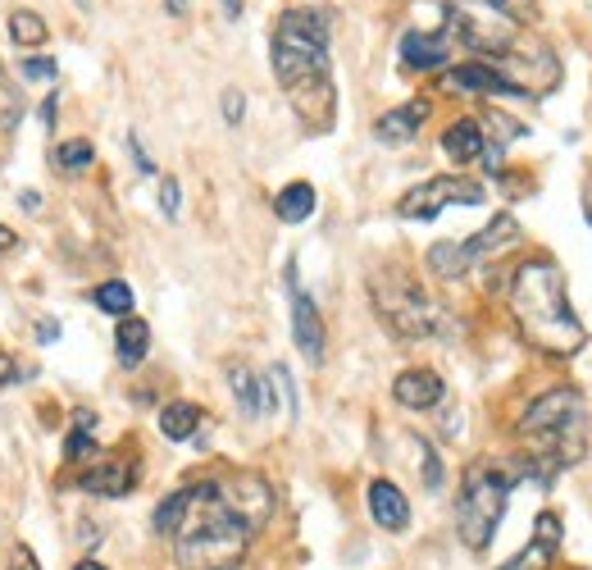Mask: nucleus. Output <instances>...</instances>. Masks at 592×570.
<instances>
[{"label": "nucleus", "mask_w": 592, "mask_h": 570, "mask_svg": "<svg viewBox=\"0 0 592 570\" xmlns=\"http://www.w3.org/2000/svg\"><path fill=\"white\" fill-rule=\"evenodd\" d=\"M506 302H511L515 328L524 334L528 347H538V351L566 361V356H579V347L588 343V328L570 306L566 275H560L556 260H547V256L524 260L511 275Z\"/></svg>", "instance_id": "f257e3e1"}, {"label": "nucleus", "mask_w": 592, "mask_h": 570, "mask_svg": "<svg viewBox=\"0 0 592 570\" xmlns=\"http://www.w3.org/2000/svg\"><path fill=\"white\" fill-rule=\"evenodd\" d=\"M182 512L174 525V561L182 570H237L252 548V525H246L214 479L192 489H178Z\"/></svg>", "instance_id": "f03ea898"}, {"label": "nucleus", "mask_w": 592, "mask_h": 570, "mask_svg": "<svg viewBox=\"0 0 592 570\" xmlns=\"http://www.w3.org/2000/svg\"><path fill=\"white\" fill-rule=\"evenodd\" d=\"M328 37H333V23L324 10H283L273 27V78L288 87V97L297 105V114L305 119L310 101H320L324 114H333V82H328Z\"/></svg>", "instance_id": "7ed1b4c3"}, {"label": "nucleus", "mask_w": 592, "mask_h": 570, "mask_svg": "<svg viewBox=\"0 0 592 570\" xmlns=\"http://www.w3.org/2000/svg\"><path fill=\"white\" fill-rule=\"evenodd\" d=\"M524 474V457L520 461H474L460 479V498H456V529H460V544L483 552L492 544L496 525L506 516V502L511 489L520 484Z\"/></svg>", "instance_id": "20e7f679"}, {"label": "nucleus", "mask_w": 592, "mask_h": 570, "mask_svg": "<svg viewBox=\"0 0 592 570\" xmlns=\"http://www.w3.org/2000/svg\"><path fill=\"white\" fill-rule=\"evenodd\" d=\"M520 434L547 447V461L570 466L574 452H583V393L574 383H556L520 415Z\"/></svg>", "instance_id": "39448f33"}, {"label": "nucleus", "mask_w": 592, "mask_h": 570, "mask_svg": "<svg viewBox=\"0 0 592 570\" xmlns=\"http://www.w3.org/2000/svg\"><path fill=\"white\" fill-rule=\"evenodd\" d=\"M373 311L392 328L396 338H428L438 328V306L428 302V292L411 275H379L369 283Z\"/></svg>", "instance_id": "423d86ee"}, {"label": "nucleus", "mask_w": 592, "mask_h": 570, "mask_svg": "<svg viewBox=\"0 0 592 570\" xmlns=\"http://www.w3.org/2000/svg\"><path fill=\"white\" fill-rule=\"evenodd\" d=\"M447 23H451V33H456L465 46L479 51V55H488V59H492V55H506V51L520 42V27H515L511 19L474 5V0H451V5H447Z\"/></svg>", "instance_id": "0eeeda50"}, {"label": "nucleus", "mask_w": 592, "mask_h": 570, "mask_svg": "<svg viewBox=\"0 0 592 570\" xmlns=\"http://www.w3.org/2000/svg\"><path fill=\"white\" fill-rule=\"evenodd\" d=\"M447 205H483V183L460 178V174H438V178H428V183H420L401 197L396 215L401 220H438Z\"/></svg>", "instance_id": "6e6552de"}, {"label": "nucleus", "mask_w": 592, "mask_h": 570, "mask_svg": "<svg viewBox=\"0 0 592 570\" xmlns=\"http://www.w3.org/2000/svg\"><path fill=\"white\" fill-rule=\"evenodd\" d=\"M214 484H220V493L228 498V506L233 512L252 525V534L256 529H265V521H269V512H273V489L265 484L260 474H228V479H214Z\"/></svg>", "instance_id": "1a4fd4ad"}, {"label": "nucleus", "mask_w": 592, "mask_h": 570, "mask_svg": "<svg viewBox=\"0 0 592 570\" xmlns=\"http://www.w3.org/2000/svg\"><path fill=\"white\" fill-rule=\"evenodd\" d=\"M288 292H292V338H297V351L305 356L310 366H320V361H324V315H320V306L301 292L297 265H288Z\"/></svg>", "instance_id": "9d476101"}, {"label": "nucleus", "mask_w": 592, "mask_h": 570, "mask_svg": "<svg viewBox=\"0 0 592 570\" xmlns=\"http://www.w3.org/2000/svg\"><path fill=\"white\" fill-rule=\"evenodd\" d=\"M438 87L443 92H465V97H520L488 59H465V65H456L438 78Z\"/></svg>", "instance_id": "9b49d317"}, {"label": "nucleus", "mask_w": 592, "mask_h": 570, "mask_svg": "<svg viewBox=\"0 0 592 570\" xmlns=\"http://www.w3.org/2000/svg\"><path fill=\"white\" fill-rule=\"evenodd\" d=\"M137 484V474L129 461H119V457H101V461H91L82 474H78V489L91 493V498H123Z\"/></svg>", "instance_id": "f8f14e48"}, {"label": "nucleus", "mask_w": 592, "mask_h": 570, "mask_svg": "<svg viewBox=\"0 0 592 570\" xmlns=\"http://www.w3.org/2000/svg\"><path fill=\"white\" fill-rule=\"evenodd\" d=\"M443 393H447V383L433 370H401L396 383H392V398L406 411H433L443 402Z\"/></svg>", "instance_id": "ddd939ff"}, {"label": "nucleus", "mask_w": 592, "mask_h": 570, "mask_svg": "<svg viewBox=\"0 0 592 570\" xmlns=\"http://www.w3.org/2000/svg\"><path fill=\"white\" fill-rule=\"evenodd\" d=\"M556 552H560V521L551 512H543L534 521V538H528V548L515 561H506L502 570H547L556 561Z\"/></svg>", "instance_id": "4468645a"}, {"label": "nucleus", "mask_w": 592, "mask_h": 570, "mask_svg": "<svg viewBox=\"0 0 592 570\" xmlns=\"http://www.w3.org/2000/svg\"><path fill=\"white\" fill-rule=\"evenodd\" d=\"M369 516H373V525L401 534L411 525V502H406V493L392 484V479H373V484H369Z\"/></svg>", "instance_id": "2eb2a0df"}, {"label": "nucleus", "mask_w": 592, "mask_h": 570, "mask_svg": "<svg viewBox=\"0 0 592 570\" xmlns=\"http://www.w3.org/2000/svg\"><path fill=\"white\" fill-rule=\"evenodd\" d=\"M428 101L420 97V101H406V105H396V110H388L379 124H373V137H379L383 146H401V142H411L420 128H424V119H428Z\"/></svg>", "instance_id": "dca6fc26"}, {"label": "nucleus", "mask_w": 592, "mask_h": 570, "mask_svg": "<svg viewBox=\"0 0 592 570\" xmlns=\"http://www.w3.org/2000/svg\"><path fill=\"white\" fill-rule=\"evenodd\" d=\"M460 243H465V256H470V265H479L488 256H502L506 247H515L520 243V224L511 215H496L488 228H479L474 237H460Z\"/></svg>", "instance_id": "f3484780"}, {"label": "nucleus", "mask_w": 592, "mask_h": 570, "mask_svg": "<svg viewBox=\"0 0 592 570\" xmlns=\"http://www.w3.org/2000/svg\"><path fill=\"white\" fill-rule=\"evenodd\" d=\"M228 383H233V398L242 406L246 420H260L273 411V388H265V379L252 370V366H233L228 370Z\"/></svg>", "instance_id": "a211bd4d"}, {"label": "nucleus", "mask_w": 592, "mask_h": 570, "mask_svg": "<svg viewBox=\"0 0 592 570\" xmlns=\"http://www.w3.org/2000/svg\"><path fill=\"white\" fill-rule=\"evenodd\" d=\"M401 59H406V69H443L451 59L447 33H406L401 37Z\"/></svg>", "instance_id": "6ab92c4d"}, {"label": "nucleus", "mask_w": 592, "mask_h": 570, "mask_svg": "<svg viewBox=\"0 0 592 570\" xmlns=\"http://www.w3.org/2000/svg\"><path fill=\"white\" fill-rule=\"evenodd\" d=\"M483 146H488V133L479 119H456V124L443 133V152L456 160V165H470L483 156Z\"/></svg>", "instance_id": "aec40b11"}, {"label": "nucleus", "mask_w": 592, "mask_h": 570, "mask_svg": "<svg viewBox=\"0 0 592 570\" xmlns=\"http://www.w3.org/2000/svg\"><path fill=\"white\" fill-rule=\"evenodd\" d=\"M114 347H119V366H142L146 361V347H150V328H146V320H137V315H123L119 320V328H114Z\"/></svg>", "instance_id": "412c9836"}, {"label": "nucleus", "mask_w": 592, "mask_h": 570, "mask_svg": "<svg viewBox=\"0 0 592 570\" xmlns=\"http://www.w3.org/2000/svg\"><path fill=\"white\" fill-rule=\"evenodd\" d=\"M428 269H433V279H465V275H470V256H465L460 237L433 243V247H428Z\"/></svg>", "instance_id": "4be33fe9"}, {"label": "nucleus", "mask_w": 592, "mask_h": 570, "mask_svg": "<svg viewBox=\"0 0 592 570\" xmlns=\"http://www.w3.org/2000/svg\"><path fill=\"white\" fill-rule=\"evenodd\" d=\"M273 215L283 220V224H301L315 215V188L310 183H288L283 192L273 197Z\"/></svg>", "instance_id": "5701e85b"}, {"label": "nucleus", "mask_w": 592, "mask_h": 570, "mask_svg": "<svg viewBox=\"0 0 592 570\" xmlns=\"http://www.w3.org/2000/svg\"><path fill=\"white\" fill-rule=\"evenodd\" d=\"M201 406H192V402H169L165 411H160V434L169 438V443H187L197 434V425H201Z\"/></svg>", "instance_id": "b1692460"}, {"label": "nucleus", "mask_w": 592, "mask_h": 570, "mask_svg": "<svg viewBox=\"0 0 592 570\" xmlns=\"http://www.w3.org/2000/svg\"><path fill=\"white\" fill-rule=\"evenodd\" d=\"M91 425H97V415H87V411H74V429L65 438V457L69 461H82L97 452V438H91Z\"/></svg>", "instance_id": "393cba45"}, {"label": "nucleus", "mask_w": 592, "mask_h": 570, "mask_svg": "<svg viewBox=\"0 0 592 570\" xmlns=\"http://www.w3.org/2000/svg\"><path fill=\"white\" fill-rule=\"evenodd\" d=\"M10 37H14L19 46H42V42L51 37V27H46V19L33 14V10H14V14H10Z\"/></svg>", "instance_id": "a878e982"}, {"label": "nucleus", "mask_w": 592, "mask_h": 570, "mask_svg": "<svg viewBox=\"0 0 592 570\" xmlns=\"http://www.w3.org/2000/svg\"><path fill=\"white\" fill-rule=\"evenodd\" d=\"M91 297H97V306H101L105 315H119V320H123V315H133V288H129V283L110 279V283H101Z\"/></svg>", "instance_id": "bb28decb"}, {"label": "nucleus", "mask_w": 592, "mask_h": 570, "mask_svg": "<svg viewBox=\"0 0 592 570\" xmlns=\"http://www.w3.org/2000/svg\"><path fill=\"white\" fill-rule=\"evenodd\" d=\"M474 5H483V10H492V14L511 19L515 27L538 23V0H474Z\"/></svg>", "instance_id": "cd10ccee"}, {"label": "nucleus", "mask_w": 592, "mask_h": 570, "mask_svg": "<svg viewBox=\"0 0 592 570\" xmlns=\"http://www.w3.org/2000/svg\"><path fill=\"white\" fill-rule=\"evenodd\" d=\"M91 160H97L91 142H59V146H55V165H59V169H69V174L91 169Z\"/></svg>", "instance_id": "c85d7f7f"}, {"label": "nucleus", "mask_w": 592, "mask_h": 570, "mask_svg": "<svg viewBox=\"0 0 592 570\" xmlns=\"http://www.w3.org/2000/svg\"><path fill=\"white\" fill-rule=\"evenodd\" d=\"M19 119H23V101H19V92H14L10 74L0 69V128H14Z\"/></svg>", "instance_id": "c756f323"}, {"label": "nucleus", "mask_w": 592, "mask_h": 570, "mask_svg": "<svg viewBox=\"0 0 592 570\" xmlns=\"http://www.w3.org/2000/svg\"><path fill=\"white\" fill-rule=\"evenodd\" d=\"M420 452H424V484H428V489H443V461L433 457L428 443H420Z\"/></svg>", "instance_id": "7c9ffc66"}, {"label": "nucleus", "mask_w": 592, "mask_h": 570, "mask_svg": "<svg viewBox=\"0 0 592 570\" xmlns=\"http://www.w3.org/2000/svg\"><path fill=\"white\" fill-rule=\"evenodd\" d=\"M178 201H182L178 178H165V183H160V210H165V220H178Z\"/></svg>", "instance_id": "2f4dec72"}, {"label": "nucleus", "mask_w": 592, "mask_h": 570, "mask_svg": "<svg viewBox=\"0 0 592 570\" xmlns=\"http://www.w3.org/2000/svg\"><path fill=\"white\" fill-rule=\"evenodd\" d=\"M23 74H27V78H37V82H46V78H55V59H46V55L23 59Z\"/></svg>", "instance_id": "473e14b6"}, {"label": "nucleus", "mask_w": 592, "mask_h": 570, "mask_svg": "<svg viewBox=\"0 0 592 570\" xmlns=\"http://www.w3.org/2000/svg\"><path fill=\"white\" fill-rule=\"evenodd\" d=\"M242 114H246V97L237 92V87H228L224 92V119L228 124H242Z\"/></svg>", "instance_id": "72a5a7b5"}, {"label": "nucleus", "mask_w": 592, "mask_h": 570, "mask_svg": "<svg viewBox=\"0 0 592 570\" xmlns=\"http://www.w3.org/2000/svg\"><path fill=\"white\" fill-rule=\"evenodd\" d=\"M10 570H42V566H37L33 548H23V544H19V548L10 552Z\"/></svg>", "instance_id": "f704fd0d"}, {"label": "nucleus", "mask_w": 592, "mask_h": 570, "mask_svg": "<svg viewBox=\"0 0 592 570\" xmlns=\"http://www.w3.org/2000/svg\"><path fill=\"white\" fill-rule=\"evenodd\" d=\"M129 152H133V160H137V174H155V165H150V156L142 152V142H137V133H129Z\"/></svg>", "instance_id": "c9c22d12"}, {"label": "nucleus", "mask_w": 592, "mask_h": 570, "mask_svg": "<svg viewBox=\"0 0 592 570\" xmlns=\"http://www.w3.org/2000/svg\"><path fill=\"white\" fill-rule=\"evenodd\" d=\"M14 379H19V361H14L10 351H0V388L14 383Z\"/></svg>", "instance_id": "e433bc0d"}, {"label": "nucleus", "mask_w": 592, "mask_h": 570, "mask_svg": "<svg viewBox=\"0 0 592 570\" xmlns=\"http://www.w3.org/2000/svg\"><path fill=\"white\" fill-rule=\"evenodd\" d=\"M55 119H59V105H55V97H46V101H42V124L55 128Z\"/></svg>", "instance_id": "4c0bfd02"}, {"label": "nucleus", "mask_w": 592, "mask_h": 570, "mask_svg": "<svg viewBox=\"0 0 592 570\" xmlns=\"http://www.w3.org/2000/svg\"><path fill=\"white\" fill-rule=\"evenodd\" d=\"M19 201H23V210H33V215H37V210H42V197H37L33 188H27V192H23Z\"/></svg>", "instance_id": "58836bf2"}, {"label": "nucleus", "mask_w": 592, "mask_h": 570, "mask_svg": "<svg viewBox=\"0 0 592 570\" xmlns=\"http://www.w3.org/2000/svg\"><path fill=\"white\" fill-rule=\"evenodd\" d=\"M37 338H42V343H51V338H59V324H37Z\"/></svg>", "instance_id": "ea45409f"}, {"label": "nucleus", "mask_w": 592, "mask_h": 570, "mask_svg": "<svg viewBox=\"0 0 592 570\" xmlns=\"http://www.w3.org/2000/svg\"><path fill=\"white\" fill-rule=\"evenodd\" d=\"M14 243H19V237H14V233H10V228H5V224H0V252H10V247H14Z\"/></svg>", "instance_id": "a19ab883"}, {"label": "nucleus", "mask_w": 592, "mask_h": 570, "mask_svg": "<svg viewBox=\"0 0 592 570\" xmlns=\"http://www.w3.org/2000/svg\"><path fill=\"white\" fill-rule=\"evenodd\" d=\"M165 10L169 14H187V0H165Z\"/></svg>", "instance_id": "79ce46f5"}, {"label": "nucleus", "mask_w": 592, "mask_h": 570, "mask_svg": "<svg viewBox=\"0 0 592 570\" xmlns=\"http://www.w3.org/2000/svg\"><path fill=\"white\" fill-rule=\"evenodd\" d=\"M224 14L237 19V14H242V0H224Z\"/></svg>", "instance_id": "37998d69"}, {"label": "nucleus", "mask_w": 592, "mask_h": 570, "mask_svg": "<svg viewBox=\"0 0 592 570\" xmlns=\"http://www.w3.org/2000/svg\"><path fill=\"white\" fill-rule=\"evenodd\" d=\"M74 570H105V566H101V561H78Z\"/></svg>", "instance_id": "c03bdc74"}]
</instances>
